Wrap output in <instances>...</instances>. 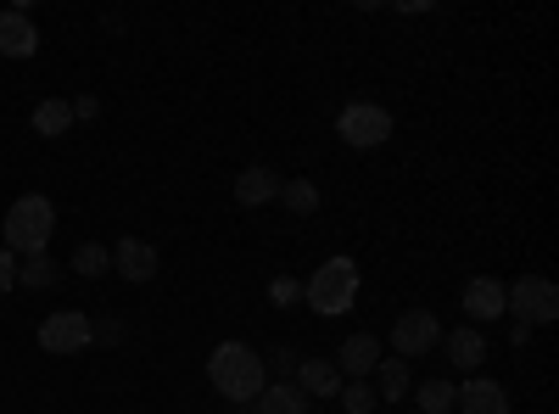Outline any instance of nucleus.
Returning <instances> with one entry per match:
<instances>
[{
    "mask_svg": "<svg viewBox=\"0 0 559 414\" xmlns=\"http://www.w3.org/2000/svg\"><path fill=\"white\" fill-rule=\"evenodd\" d=\"M207 381H213V392H224L229 403H252V398L269 387V370H263L258 347H247V342H218L213 358H207Z\"/></svg>",
    "mask_w": 559,
    "mask_h": 414,
    "instance_id": "obj_1",
    "label": "nucleus"
},
{
    "mask_svg": "<svg viewBox=\"0 0 559 414\" xmlns=\"http://www.w3.org/2000/svg\"><path fill=\"white\" fill-rule=\"evenodd\" d=\"M51 229H57V208L51 197H17L12 213H7V252H23V258H39L51 247Z\"/></svg>",
    "mask_w": 559,
    "mask_h": 414,
    "instance_id": "obj_2",
    "label": "nucleus"
},
{
    "mask_svg": "<svg viewBox=\"0 0 559 414\" xmlns=\"http://www.w3.org/2000/svg\"><path fill=\"white\" fill-rule=\"evenodd\" d=\"M353 303H358V263L353 258L319 263L313 281H308V308L331 319V314H353Z\"/></svg>",
    "mask_w": 559,
    "mask_h": 414,
    "instance_id": "obj_3",
    "label": "nucleus"
},
{
    "mask_svg": "<svg viewBox=\"0 0 559 414\" xmlns=\"http://www.w3.org/2000/svg\"><path fill=\"white\" fill-rule=\"evenodd\" d=\"M503 314H515L521 326H554L559 319V292L554 281H543V274H521L515 286H503Z\"/></svg>",
    "mask_w": 559,
    "mask_h": 414,
    "instance_id": "obj_4",
    "label": "nucleus"
},
{
    "mask_svg": "<svg viewBox=\"0 0 559 414\" xmlns=\"http://www.w3.org/2000/svg\"><path fill=\"white\" fill-rule=\"evenodd\" d=\"M336 134H342L347 146L369 152V146L392 141V113H386V107H376V102H353V107L336 118Z\"/></svg>",
    "mask_w": 559,
    "mask_h": 414,
    "instance_id": "obj_5",
    "label": "nucleus"
},
{
    "mask_svg": "<svg viewBox=\"0 0 559 414\" xmlns=\"http://www.w3.org/2000/svg\"><path fill=\"white\" fill-rule=\"evenodd\" d=\"M442 342V326H437V314H426V308H408L397 326H392V353L408 364V358H419V353H431Z\"/></svg>",
    "mask_w": 559,
    "mask_h": 414,
    "instance_id": "obj_6",
    "label": "nucleus"
},
{
    "mask_svg": "<svg viewBox=\"0 0 559 414\" xmlns=\"http://www.w3.org/2000/svg\"><path fill=\"white\" fill-rule=\"evenodd\" d=\"M39 347H45V353H79V347H90V314H79V308L45 314Z\"/></svg>",
    "mask_w": 559,
    "mask_h": 414,
    "instance_id": "obj_7",
    "label": "nucleus"
},
{
    "mask_svg": "<svg viewBox=\"0 0 559 414\" xmlns=\"http://www.w3.org/2000/svg\"><path fill=\"white\" fill-rule=\"evenodd\" d=\"M112 269L123 274V281L146 286L152 274H157V247H152V241H134V236H123V241L112 247Z\"/></svg>",
    "mask_w": 559,
    "mask_h": 414,
    "instance_id": "obj_8",
    "label": "nucleus"
},
{
    "mask_svg": "<svg viewBox=\"0 0 559 414\" xmlns=\"http://www.w3.org/2000/svg\"><path fill=\"white\" fill-rule=\"evenodd\" d=\"M453 409H464V414H509V398H503V387H498V381L476 376V381L453 387Z\"/></svg>",
    "mask_w": 559,
    "mask_h": 414,
    "instance_id": "obj_9",
    "label": "nucleus"
},
{
    "mask_svg": "<svg viewBox=\"0 0 559 414\" xmlns=\"http://www.w3.org/2000/svg\"><path fill=\"white\" fill-rule=\"evenodd\" d=\"M39 51V28L28 12H0V57H34Z\"/></svg>",
    "mask_w": 559,
    "mask_h": 414,
    "instance_id": "obj_10",
    "label": "nucleus"
},
{
    "mask_svg": "<svg viewBox=\"0 0 559 414\" xmlns=\"http://www.w3.org/2000/svg\"><path fill=\"white\" fill-rule=\"evenodd\" d=\"M376 364H381V342L369 336V331L364 336H347V347L336 353V370H347V381H364Z\"/></svg>",
    "mask_w": 559,
    "mask_h": 414,
    "instance_id": "obj_11",
    "label": "nucleus"
},
{
    "mask_svg": "<svg viewBox=\"0 0 559 414\" xmlns=\"http://www.w3.org/2000/svg\"><path fill=\"white\" fill-rule=\"evenodd\" d=\"M464 314L476 319V331L487 326V319H498L503 314V281H487V274L471 281V286H464Z\"/></svg>",
    "mask_w": 559,
    "mask_h": 414,
    "instance_id": "obj_12",
    "label": "nucleus"
},
{
    "mask_svg": "<svg viewBox=\"0 0 559 414\" xmlns=\"http://www.w3.org/2000/svg\"><path fill=\"white\" fill-rule=\"evenodd\" d=\"M442 347H448V358L459 364V370H476V364L487 358V336H481L476 326H459V331H448V336H442Z\"/></svg>",
    "mask_w": 559,
    "mask_h": 414,
    "instance_id": "obj_13",
    "label": "nucleus"
},
{
    "mask_svg": "<svg viewBox=\"0 0 559 414\" xmlns=\"http://www.w3.org/2000/svg\"><path fill=\"white\" fill-rule=\"evenodd\" d=\"M297 392H313V398H336L342 392V370L331 358H302V381Z\"/></svg>",
    "mask_w": 559,
    "mask_h": 414,
    "instance_id": "obj_14",
    "label": "nucleus"
},
{
    "mask_svg": "<svg viewBox=\"0 0 559 414\" xmlns=\"http://www.w3.org/2000/svg\"><path fill=\"white\" fill-rule=\"evenodd\" d=\"M280 197V174H269V168H247L241 179H236V202L241 208H263V202H274Z\"/></svg>",
    "mask_w": 559,
    "mask_h": 414,
    "instance_id": "obj_15",
    "label": "nucleus"
},
{
    "mask_svg": "<svg viewBox=\"0 0 559 414\" xmlns=\"http://www.w3.org/2000/svg\"><path fill=\"white\" fill-rule=\"evenodd\" d=\"M308 403H302V392H297V381H274V387H263L258 398H252V414H302Z\"/></svg>",
    "mask_w": 559,
    "mask_h": 414,
    "instance_id": "obj_16",
    "label": "nucleus"
},
{
    "mask_svg": "<svg viewBox=\"0 0 559 414\" xmlns=\"http://www.w3.org/2000/svg\"><path fill=\"white\" fill-rule=\"evenodd\" d=\"M73 129V102H39L34 107V134H45V141H57V134Z\"/></svg>",
    "mask_w": 559,
    "mask_h": 414,
    "instance_id": "obj_17",
    "label": "nucleus"
},
{
    "mask_svg": "<svg viewBox=\"0 0 559 414\" xmlns=\"http://www.w3.org/2000/svg\"><path fill=\"white\" fill-rule=\"evenodd\" d=\"M57 281H62V269H57L51 258H45V252L17 263V286H28V292H45V286H57Z\"/></svg>",
    "mask_w": 559,
    "mask_h": 414,
    "instance_id": "obj_18",
    "label": "nucleus"
},
{
    "mask_svg": "<svg viewBox=\"0 0 559 414\" xmlns=\"http://www.w3.org/2000/svg\"><path fill=\"white\" fill-rule=\"evenodd\" d=\"M280 202H286L292 213H319V191L308 186V179H280Z\"/></svg>",
    "mask_w": 559,
    "mask_h": 414,
    "instance_id": "obj_19",
    "label": "nucleus"
},
{
    "mask_svg": "<svg viewBox=\"0 0 559 414\" xmlns=\"http://www.w3.org/2000/svg\"><path fill=\"white\" fill-rule=\"evenodd\" d=\"M376 370H381V392H376V398H386V403H397V398L408 392V364H403V358H381V364H376Z\"/></svg>",
    "mask_w": 559,
    "mask_h": 414,
    "instance_id": "obj_20",
    "label": "nucleus"
},
{
    "mask_svg": "<svg viewBox=\"0 0 559 414\" xmlns=\"http://www.w3.org/2000/svg\"><path fill=\"white\" fill-rule=\"evenodd\" d=\"M73 269L84 274V281H96V274H107V269H112V252H107L102 241H84V247L73 252Z\"/></svg>",
    "mask_w": 559,
    "mask_h": 414,
    "instance_id": "obj_21",
    "label": "nucleus"
},
{
    "mask_svg": "<svg viewBox=\"0 0 559 414\" xmlns=\"http://www.w3.org/2000/svg\"><path fill=\"white\" fill-rule=\"evenodd\" d=\"M419 409H426V414H448L453 409V381H426V387H419Z\"/></svg>",
    "mask_w": 559,
    "mask_h": 414,
    "instance_id": "obj_22",
    "label": "nucleus"
},
{
    "mask_svg": "<svg viewBox=\"0 0 559 414\" xmlns=\"http://www.w3.org/2000/svg\"><path fill=\"white\" fill-rule=\"evenodd\" d=\"M342 403H347V414H376V387H364V381H347V392H342Z\"/></svg>",
    "mask_w": 559,
    "mask_h": 414,
    "instance_id": "obj_23",
    "label": "nucleus"
},
{
    "mask_svg": "<svg viewBox=\"0 0 559 414\" xmlns=\"http://www.w3.org/2000/svg\"><path fill=\"white\" fill-rule=\"evenodd\" d=\"M17 286V252H7V247H0V297H7Z\"/></svg>",
    "mask_w": 559,
    "mask_h": 414,
    "instance_id": "obj_24",
    "label": "nucleus"
},
{
    "mask_svg": "<svg viewBox=\"0 0 559 414\" xmlns=\"http://www.w3.org/2000/svg\"><path fill=\"white\" fill-rule=\"evenodd\" d=\"M118 336H123L118 319H102V326H90V342H118Z\"/></svg>",
    "mask_w": 559,
    "mask_h": 414,
    "instance_id": "obj_25",
    "label": "nucleus"
},
{
    "mask_svg": "<svg viewBox=\"0 0 559 414\" xmlns=\"http://www.w3.org/2000/svg\"><path fill=\"white\" fill-rule=\"evenodd\" d=\"M96 113H102L96 96H79V102H73V118H96Z\"/></svg>",
    "mask_w": 559,
    "mask_h": 414,
    "instance_id": "obj_26",
    "label": "nucleus"
},
{
    "mask_svg": "<svg viewBox=\"0 0 559 414\" xmlns=\"http://www.w3.org/2000/svg\"><path fill=\"white\" fill-rule=\"evenodd\" d=\"M236 414H252V403H241V409H236Z\"/></svg>",
    "mask_w": 559,
    "mask_h": 414,
    "instance_id": "obj_27",
    "label": "nucleus"
}]
</instances>
